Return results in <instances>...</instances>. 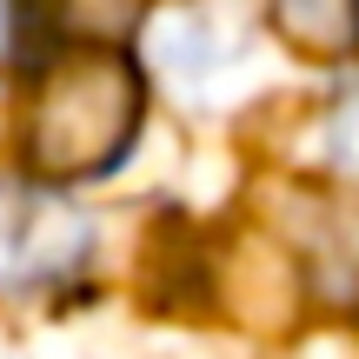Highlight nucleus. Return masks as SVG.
<instances>
[{
	"label": "nucleus",
	"instance_id": "obj_1",
	"mask_svg": "<svg viewBox=\"0 0 359 359\" xmlns=\"http://www.w3.org/2000/svg\"><path fill=\"white\" fill-rule=\"evenodd\" d=\"M140 127V74L114 47H80L34 80L20 107V154L34 180H87L120 167Z\"/></svg>",
	"mask_w": 359,
	"mask_h": 359
},
{
	"label": "nucleus",
	"instance_id": "obj_2",
	"mask_svg": "<svg viewBox=\"0 0 359 359\" xmlns=\"http://www.w3.org/2000/svg\"><path fill=\"white\" fill-rule=\"evenodd\" d=\"M87 259V213L47 187L0 180V293L53 286Z\"/></svg>",
	"mask_w": 359,
	"mask_h": 359
},
{
	"label": "nucleus",
	"instance_id": "obj_3",
	"mask_svg": "<svg viewBox=\"0 0 359 359\" xmlns=\"http://www.w3.org/2000/svg\"><path fill=\"white\" fill-rule=\"evenodd\" d=\"M47 7H53V20H60L67 34H80V40H120V34L140 27L147 0H47Z\"/></svg>",
	"mask_w": 359,
	"mask_h": 359
},
{
	"label": "nucleus",
	"instance_id": "obj_4",
	"mask_svg": "<svg viewBox=\"0 0 359 359\" xmlns=\"http://www.w3.org/2000/svg\"><path fill=\"white\" fill-rule=\"evenodd\" d=\"M280 20L306 47H333L346 40V27H359V0H280Z\"/></svg>",
	"mask_w": 359,
	"mask_h": 359
},
{
	"label": "nucleus",
	"instance_id": "obj_5",
	"mask_svg": "<svg viewBox=\"0 0 359 359\" xmlns=\"http://www.w3.org/2000/svg\"><path fill=\"white\" fill-rule=\"evenodd\" d=\"M27 47V27H20V0H0V67H13Z\"/></svg>",
	"mask_w": 359,
	"mask_h": 359
}]
</instances>
